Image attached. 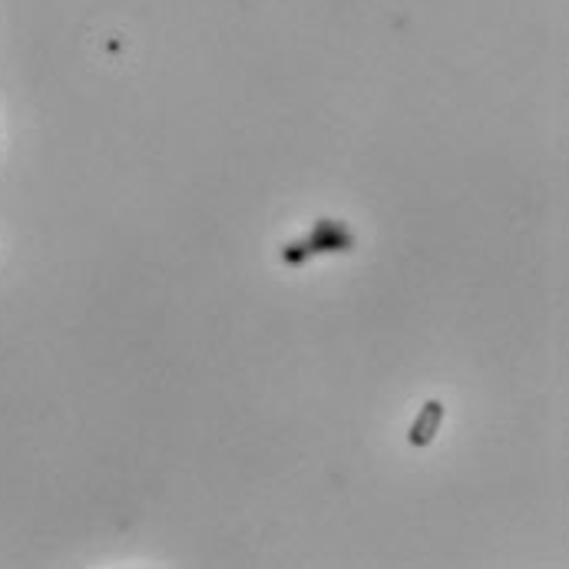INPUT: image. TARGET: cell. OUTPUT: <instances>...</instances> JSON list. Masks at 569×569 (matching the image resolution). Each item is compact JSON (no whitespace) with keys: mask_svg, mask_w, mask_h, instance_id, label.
Instances as JSON below:
<instances>
[{"mask_svg":"<svg viewBox=\"0 0 569 569\" xmlns=\"http://www.w3.org/2000/svg\"><path fill=\"white\" fill-rule=\"evenodd\" d=\"M444 414H447L444 401H437V397L424 401V407L417 411V417L411 421V427H407V444H411L414 450L431 447L434 437H437V431H440V424H444Z\"/></svg>","mask_w":569,"mask_h":569,"instance_id":"1","label":"cell"}]
</instances>
